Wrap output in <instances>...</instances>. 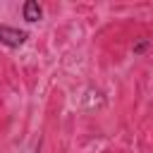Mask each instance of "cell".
<instances>
[{"instance_id":"1","label":"cell","mask_w":153,"mask_h":153,"mask_svg":"<svg viewBox=\"0 0 153 153\" xmlns=\"http://www.w3.org/2000/svg\"><path fill=\"white\" fill-rule=\"evenodd\" d=\"M29 38L26 31L17 29V26H7V24H0V43L7 45V48H19L24 45V41Z\"/></svg>"},{"instance_id":"3","label":"cell","mask_w":153,"mask_h":153,"mask_svg":"<svg viewBox=\"0 0 153 153\" xmlns=\"http://www.w3.org/2000/svg\"><path fill=\"white\" fill-rule=\"evenodd\" d=\"M148 45H151V41H146V38H143V41H139L131 50H134V55H141V53H146V50H148Z\"/></svg>"},{"instance_id":"2","label":"cell","mask_w":153,"mask_h":153,"mask_svg":"<svg viewBox=\"0 0 153 153\" xmlns=\"http://www.w3.org/2000/svg\"><path fill=\"white\" fill-rule=\"evenodd\" d=\"M22 17H24L26 22H38V19L43 17V7H41L36 0H26V2L22 5Z\"/></svg>"}]
</instances>
